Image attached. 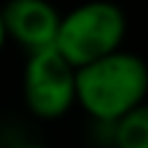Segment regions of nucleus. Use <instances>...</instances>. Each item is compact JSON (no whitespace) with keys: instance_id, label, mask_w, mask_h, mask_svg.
Wrapping results in <instances>:
<instances>
[{"instance_id":"f257e3e1","label":"nucleus","mask_w":148,"mask_h":148,"mask_svg":"<svg viewBox=\"0 0 148 148\" xmlns=\"http://www.w3.org/2000/svg\"><path fill=\"white\" fill-rule=\"evenodd\" d=\"M146 92V62L123 49L74 69V102L92 120L104 125L141 106Z\"/></svg>"},{"instance_id":"f03ea898","label":"nucleus","mask_w":148,"mask_h":148,"mask_svg":"<svg viewBox=\"0 0 148 148\" xmlns=\"http://www.w3.org/2000/svg\"><path fill=\"white\" fill-rule=\"evenodd\" d=\"M127 35L125 12L111 0H88L60 14L53 49L74 67L90 65L118 49Z\"/></svg>"},{"instance_id":"7ed1b4c3","label":"nucleus","mask_w":148,"mask_h":148,"mask_svg":"<svg viewBox=\"0 0 148 148\" xmlns=\"http://www.w3.org/2000/svg\"><path fill=\"white\" fill-rule=\"evenodd\" d=\"M23 99L39 120L62 118L74 102V67L51 46L28 53L23 69Z\"/></svg>"},{"instance_id":"20e7f679","label":"nucleus","mask_w":148,"mask_h":148,"mask_svg":"<svg viewBox=\"0 0 148 148\" xmlns=\"http://www.w3.org/2000/svg\"><path fill=\"white\" fill-rule=\"evenodd\" d=\"M7 39L28 53L51 49L60 25V12L49 0H7L0 7Z\"/></svg>"},{"instance_id":"39448f33","label":"nucleus","mask_w":148,"mask_h":148,"mask_svg":"<svg viewBox=\"0 0 148 148\" xmlns=\"http://www.w3.org/2000/svg\"><path fill=\"white\" fill-rule=\"evenodd\" d=\"M111 125L113 148H148V109L146 104L127 111Z\"/></svg>"},{"instance_id":"423d86ee","label":"nucleus","mask_w":148,"mask_h":148,"mask_svg":"<svg viewBox=\"0 0 148 148\" xmlns=\"http://www.w3.org/2000/svg\"><path fill=\"white\" fill-rule=\"evenodd\" d=\"M7 44V35H5V25H2V16H0V51L5 49Z\"/></svg>"},{"instance_id":"0eeeda50","label":"nucleus","mask_w":148,"mask_h":148,"mask_svg":"<svg viewBox=\"0 0 148 148\" xmlns=\"http://www.w3.org/2000/svg\"><path fill=\"white\" fill-rule=\"evenodd\" d=\"M18 148H46V146H42V143H25V146H18Z\"/></svg>"}]
</instances>
